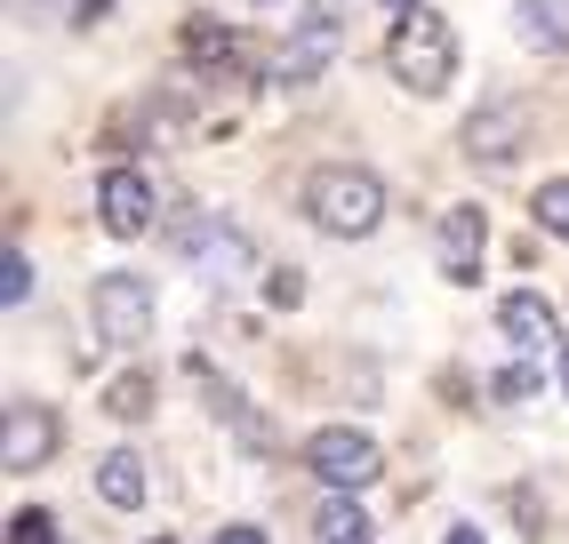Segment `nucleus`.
Returning a JSON list of instances; mask_svg holds the SVG:
<instances>
[{
    "label": "nucleus",
    "instance_id": "aec40b11",
    "mask_svg": "<svg viewBox=\"0 0 569 544\" xmlns=\"http://www.w3.org/2000/svg\"><path fill=\"white\" fill-rule=\"evenodd\" d=\"M9 544H57V513H41V504L17 513V521H9Z\"/></svg>",
    "mask_w": 569,
    "mask_h": 544
},
{
    "label": "nucleus",
    "instance_id": "0eeeda50",
    "mask_svg": "<svg viewBox=\"0 0 569 544\" xmlns=\"http://www.w3.org/2000/svg\"><path fill=\"white\" fill-rule=\"evenodd\" d=\"M177 241H184V256H193V272H201L209 289H233L241 272H249V241H241L233 224H217V216H193Z\"/></svg>",
    "mask_w": 569,
    "mask_h": 544
},
{
    "label": "nucleus",
    "instance_id": "a211bd4d",
    "mask_svg": "<svg viewBox=\"0 0 569 544\" xmlns=\"http://www.w3.org/2000/svg\"><path fill=\"white\" fill-rule=\"evenodd\" d=\"M538 369H529V361H513V369H498V376H489V401H498V409H521L529 393H538Z\"/></svg>",
    "mask_w": 569,
    "mask_h": 544
},
{
    "label": "nucleus",
    "instance_id": "2eb2a0df",
    "mask_svg": "<svg viewBox=\"0 0 569 544\" xmlns=\"http://www.w3.org/2000/svg\"><path fill=\"white\" fill-rule=\"evenodd\" d=\"M184 57H193L201 72H217V64H233V57H241V32H224V24L201 17V24H184Z\"/></svg>",
    "mask_w": 569,
    "mask_h": 544
},
{
    "label": "nucleus",
    "instance_id": "4be33fe9",
    "mask_svg": "<svg viewBox=\"0 0 569 544\" xmlns=\"http://www.w3.org/2000/svg\"><path fill=\"white\" fill-rule=\"evenodd\" d=\"M217 544H264V528H241V521H224V528H217Z\"/></svg>",
    "mask_w": 569,
    "mask_h": 544
},
{
    "label": "nucleus",
    "instance_id": "f257e3e1",
    "mask_svg": "<svg viewBox=\"0 0 569 544\" xmlns=\"http://www.w3.org/2000/svg\"><path fill=\"white\" fill-rule=\"evenodd\" d=\"M306 216L329 232V241H369L377 224H386V184L353 161H329L306 177Z\"/></svg>",
    "mask_w": 569,
    "mask_h": 544
},
{
    "label": "nucleus",
    "instance_id": "9d476101",
    "mask_svg": "<svg viewBox=\"0 0 569 544\" xmlns=\"http://www.w3.org/2000/svg\"><path fill=\"white\" fill-rule=\"evenodd\" d=\"M97 216H104L112 241H137V232L153 224V184H144L137 169H112V177L97 184Z\"/></svg>",
    "mask_w": 569,
    "mask_h": 544
},
{
    "label": "nucleus",
    "instance_id": "ddd939ff",
    "mask_svg": "<svg viewBox=\"0 0 569 544\" xmlns=\"http://www.w3.org/2000/svg\"><path fill=\"white\" fill-rule=\"evenodd\" d=\"M97 496L112 504V513H137V504H144V456L137 449L97 456Z\"/></svg>",
    "mask_w": 569,
    "mask_h": 544
},
{
    "label": "nucleus",
    "instance_id": "7ed1b4c3",
    "mask_svg": "<svg viewBox=\"0 0 569 544\" xmlns=\"http://www.w3.org/2000/svg\"><path fill=\"white\" fill-rule=\"evenodd\" d=\"M89 321H97V344H112V353L144 344L153 336V281H144V272H97Z\"/></svg>",
    "mask_w": 569,
    "mask_h": 544
},
{
    "label": "nucleus",
    "instance_id": "5701e85b",
    "mask_svg": "<svg viewBox=\"0 0 569 544\" xmlns=\"http://www.w3.org/2000/svg\"><path fill=\"white\" fill-rule=\"evenodd\" d=\"M104 9H112V0H72V24H97Z\"/></svg>",
    "mask_w": 569,
    "mask_h": 544
},
{
    "label": "nucleus",
    "instance_id": "1a4fd4ad",
    "mask_svg": "<svg viewBox=\"0 0 569 544\" xmlns=\"http://www.w3.org/2000/svg\"><path fill=\"white\" fill-rule=\"evenodd\" d=\"M521 137H529V104H481L473 121H466V152L473 161H489V169H506L513 152H521Z\"/></svg>",
    "mask_w": 569,
    "mask_h": 544
},
{
    "label": "nucleus",
    "instance_id": "9b49d317",
    "mask_svg": "<svg viewBox=\"0 0 569 544\" xmlns=\"http://www.w3.org/2000/svg\"><path fill=\"white\" fill-rule=\"evenodd\" d=\"M498 336L513 344V353H546V344L561 336V313H553L538 289H513V296L498 304Z\"/></svg>",
    "mask_w": 569,
    "mask_h": 544
},
{
    "label": "nucleus",
    "instance_id": "a878e982",
    "mask_svg": "<svg viewBox=\"0 0 569 544\" xmlns=\"http://www.w3.org/2000/svg\"><path fill=\"white\" fill-rule=\"evenodd\" d=\"M386 9H393V17H401V9H417V0H386Z\"/></svg>",
    "mask_w": 569,
    "mask_h": 544
},
{
    "label": "nucleus",
    "instance_id": "20e7f679",
    "mask_svg": "<svg viewBox=\"0 0 569 544\" xmlns=\"http://www.w3.org/2000/svg\"><path fill=\"white\" fill-rule=\"evenodd\" d=\"M337 49H346V0H306V17H297V41L281 49L273 81H281V89H313L321 72L337 64Z\"/></svg>",
    "mask_w": 569,
    "mask_h": 544
},
{
    "label": "nucleus",
    "instance_id": "f8f14e48",
    "mask_svg": "<svg viewBox=\"0 0 569 544\" xmlns=\"http://www.w3.org/2000/svg\"><path fill=\"white\" fill-rule=\"evenodd\" d=\"M513 32H521V49H538V57H569V0H521Z\"/></svg>",
    "mask_w": 569,
    "mask_h": 544
},
{
    "label": "nucleus",
    "instance_id": "423d86ee",
    "mask_svg": "<svg viewBox=\"0 0 569 544\" xmlns=\"http://www.w3.org/2000/svg\"><path fill=\"white\" fill-rule=\"evenodd\" d=\"M57 456V416L41 401H9L0 409V473H41Z\"/></svg>",
    "mask_w": 569,
    "mask_h": 544
},
{
    "label": "nucleus",
    "instance_id": "4468645a",
    "mask_svg": "<svg viewBox=\"0 0 569 544\" xmlns=\"http://www.w3.org/2000/svg\"><path fill=\"white\" fill-rule=\"evenodd\" d=\"M313 544H369V513L353 504V488H337L313 513Z\"/></svg>",
    "mask_w": 569,
    "mask_h": 544
},
{
    "label": "nucleus",
    "instance_id": "39448f33",
    "mask_svg": "<svg viewBox=\"0 0 569 544\" xmlns=\"http://www.w3.org/2000/svg\"><path fill=\"white\" fill-rule=\"evenodd\" d=\"M306 473H321L329 488H369L377 473H386V449H377L369 433H353V424H321V433L306 441Z\"/></svg>",
    "mask_w": 569,
    "mask_h": 544
},
{
    "label": "nucleus",
    "instance_id": "393cba45",
    "mask_svg": "<svg viewBox=\"0 0 569 544\" xmlns=\"http://www.w3.org/2000/svg\"><path fill=\"white\" fill-rule=\"evenodd\" d=\"M561 393H569V344H561Z\"/></svg>",
    "mask_w": 569,
    "mask_h": 544
},
{
    "label": "nucleus",
    "instance_id": "6e6552de",
    "mask_svg": "<svg viewBox=\"0 0 569 544\" xmlns=\"http://www.w3.org/2000/svg\"><path fill=\"white\" fill-rule=\"evenodd\" d=\"M433 241H441V272H449L458 289H473V281H481V249H489V216H481V209H441Z\"/></svg>",
    "mask_w": 569,
    "mask_h": 544
},
{
    "label": "nucleus",
    "instance_id": "dca6fc26",
    "mask_svg": "<svg viewBox=\"0 0 569 544\" xmlns=\"http://www.w3.org/2000/svg\"><path fill=\"white\" fill-rule=\"evenodd\" d=\"M104 409L121 416V424H137V416H153V376H144V369H129V376H112V384H104Z\"/></svg>",
    "mask_w": 569,
    "mask_h": 544
},
{
    "label": "nucleus",
    "instance_id": "6ab92c4d",
    "mask_svg": "<svg viewBox=\"0 0 569 544\" xmlns=\"http://www.w3.org/2000/svg\"><path fill=\"white\" fill-rule=\"evenodd\" d=\"M24 296H32V256L9 249V256H0V304H24Z\"/></svg>",
    "mask_w": 569,
    "mask_h": 544
},
{
    "label": "nucleus",
    "instance_id": "f3484780",
    "mask_svg": "<svg viewBox=\"0 0 569 544\" xmlns=\"http://www.w3.org/2000/svg\"><path fill=\"white\" fill-rule=\"evenodd\" d=\"M529 216H538V232H553V241H569V177L538 184V201H529Z\"/></svg>",
    "mask_w": 569,
    "mask_h": 544
},
{
    "label": "nucleus",
    "instance_id": "412c9836",
    "mask_svg": "<svg viewBox=\"0 0 569 544\" xmlns=\"http://www.w3.org/2000/svg\"><path fill=\"white\" fill-rule=\"evenodd\" d=\"M264 296H273L281 313H297V304H306V272H273V281H264Z\"/></svg>",
    "mask_w": 569,
    "mask_h": 544
},
{
    "label": "nucleus",
    "instance_id": "b1692460",
    "mask_svg": "<svg viewBox=\"0 0 569 544\" xmlns=\"http://www.w3.org/2000/svg\"><path fill=\"white\" fill-rule=\"evenodd\" d=\"M441 544H481V528H449V536H441Z\"/></svg>",
    "mask_w": 569,
    "mask_h": 544
},
{
    "label": "nucleus",
    "instance_id": "f03ea898",
    "mask_svg": "<svg viewBox=\"0 0 569 544\" xmlns=\"http://www.w3.org/2000/svg\"><path fill=\"white\" fill-rule=\"evenodd\" d=\"M386 64H393L401 89L441 97L449 81H458V32H449V17H433V9H401V17H393V41H386Z\"/></svg>",
    "mask_w": 569,
    "mask_h": 544
}]
</instances>
